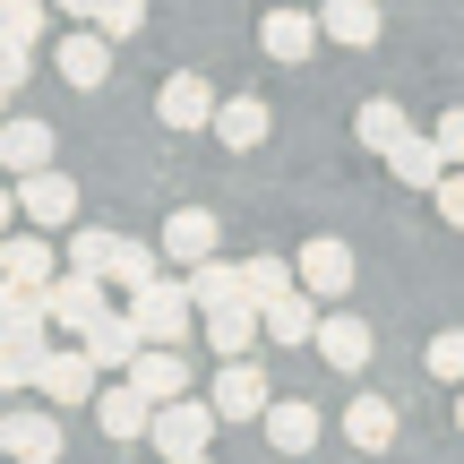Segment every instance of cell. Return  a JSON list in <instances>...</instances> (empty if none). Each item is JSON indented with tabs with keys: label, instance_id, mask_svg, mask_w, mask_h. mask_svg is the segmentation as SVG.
Masks as SVG:
<instances>
[{
	"label": "cell",
	"instance_id": "29",
	"mask_svg": "<svg viewBox=\"0 0 464 464\" xmlns=\"http://www.w3.org/2000/svg\"><path fill=\"white\" fill-rule=\"evenodd\" d=\"M52 17H61L52 0H0V34H9V44H44Z\"/></svg>",
	"mask_w": 464,
	"mask_h": 464
},
{
	"label": "cell",
	"instance_id": "32",
	"mask_svg": "<svg viewBox=\"0 0 464 464\" xmlns=\"http://www.w3.org/2000/svg\"><path fill=\"white\" fill-rule=\"evenodd\" d=\"M421 362H430V379H456V387H464V327H439Z\"/></svg>",
	"mask_w": 464,
	"mask_h": 464
},
{
	"label": "cell",
	"instance_id": "23",
	"mask_svg": "<svg viewBox=\"0 0 464 464\" xmlns=\"http://www.w3.org/2000/svg\"><path fill=\"white\" fill-rule=\"evenodd\" d=\"M216 232H224V216H207V207H181V216L164 224V258H181V266L216 258Z\"/></svg>",
	"mask_w": 464,
	"mask_h": 464
},
{
	"label": "cell",
	"instance_id": "1",
	"mask_svg": "<svg viewBox=\"0 0 464 464\" xmlns=\"http://www.w3.org/2000/svg\"><path fill=\"white\" fill-rule=\"evenodd\" d=\"M216 396H172V404H155V456H172V464H189V456H207V439H216Z\"/></svg>",
	"mask_w": 464,
	"mask_h": 464
},
{
	"label": "cell",
	"instance_id": "35",
	"mask_svg": "<svg viewBox=\"0 0 464 464\" xmlns=\"http://www.w3.org/2000/svg\"><path fill=\"white\" fill-rule=\"evenodd\" d=\"M430 198H439V216H448V224L464 232V164H448V181H439Z\"/></svg>",
	"mask_w": 464,
	"mask_h": 464
},
{
	"label": "cell",
	"instance_id": "33",
	"mask_svg": "<svg viewBox=\"0 0 464 464\" xmlns=\"http://www.w3.org/2000/svg\"><path fill=\"white\" fill-rule=\"evenodd\" d=\"M95 26L112 34V44H130V34L147 26V0H95Z\"/></svg>",
	"mask_w": 464,
	"mask_h": 464
},
{
	"label": "cell",
	"instance_id": "38",
	"mask_svg": "<svg viewBox=\"0 0 464 464\" xmlns=\"http://www.w3.org/2000/svg\"><path fill=\"white\" fill-rule=\"evenodd\" d=\"M456 430H464V396H456Z\"/></svg>",
	"mask_w": 464,
	"mask_h": 464
},
{
	"label": "cell",
	"instance_id": "2",
	"mask_svg": "<svg viewBox=\"0 0 464 464\" xmlns=\"http://www.w3.org/2000/svg\"><path fill=\"white\" fill-rule=\"evenodd\" d=\"M130 310H138V327H147V344H181L189 318H198V293H189V276L181 284L155 276V284H138V293H130Z\"/></svg>",
	"mask_w": 464,
	"mask_h": 464
},
{
	"label": "cell",
	"instance_id": "5",
	"mask_svg": "<svg viewBox=\"0 0 464 464\" xmlns=\"http://www.w3.org/2000/svg\"><path fill=\"white\" fill-rule=\"evenodd\" d=\"M52 61H61V78L78 86V95H95V86L112 78V34H103L95 17H78V26H61V44H52Z\"/></svg>",
	"mask_w": 464,
	"mask_h": 464
},
{
	"label": "cell",
	"instance_id": "27",
	"mask_svg": "<svg viewBox=\"0 0 464 464\" xmlns=\"http://www.w3.org/2000/svg\"><path fill=\"white\" fill-rule=\"evenodd\" d=\"M0 164L9 172H44L52 164V130L44 121H9V130H0Z\"/></svg>",
	"mask_w": 464,
	"mask_h": 464
},
{
	"label": "cell",
	"instance_id": "24",
	"mask_svg": "<svg viewBox=\"0 0 464 464\" xmlns=\"http://www.w3.org/2000/svg\"><path fill=\"white\" fill-rule=\"evenodd\" d=\"M387 172H396L404 189H439L448 181V147H439V138H404V147H387Z\"/></svg>",
	"mask_w": 464,
	"mask_h": 464
},
{
	"label": "cell",
	"instance_id": "4",
	"mask_svg": "<svg viewBox=\"0 0 464 464\" xmlns=\"http://www.w3.org/2000/svg\"><path fill=\"white\" fill-rule=\"evenodd\" d=\"M95 379H103V362L78 344V335H69V344H52V353H44V379H34V387H44V404L78 413V404H95Z\"/></svg>",
	"mask_w": 464,
	"mask_h": 464
},
{
	"label": "cell",
	"instance_id": "10",
	"mask_svg": "<svg viewBox=\"0 0 464 464\" xmlns=\"http://www.w3.org/2000/svg\"><path fill=\"white\" fill-rule=\"evenodd\" d=\"M0 276H9L0 293H52V284H61V276H52V241H44V224L0 241Z\"/></svg>",
	"mask_w": 464,
	"mask_h": 464
},
{
	"label": "cell",
	"instance_id": "31",
	"mask_svg": "<svg viewBox=\"0 0 464 464\" xmlns=\"http://www.w3.org/2000/svg\"><path fill=\"white\" fill-rule=\"evenodd\" d=\"M155 276H164V249L121 241V258H112V284H121V293H138V284H155Z\"/></svg>",
	"mask_w": 464,
	"mask_h": 464
},
{
	"label": "cell",
	"instance_id": "22",
	"mask_svg": "<svg viewBox=\"0 0 464 464\" xmlns=\"http://www.w3.org/2000/svg\"><path fill=\"white\" fill-rule=\"evenodd\" d=\"M266 130H276V112H266L258 95H232L224 112H216V147H232V155H249V147H266Z\"/></svg>",
	"mask_w": 464,
	"mask_h": 464
},
{
	"label": "cell",
	"instance_id": "13",
	"mask_svg": "<svg viewBox=\"0 0 464 464\" xmlns=\"http://www.w3.org/2000/svg\"><path fill=\"white\" fill-rule=\"evenodd\" d=\"M207 396H216V413H224V421H266V404H276V396H266V379L249 370V353L216 370V387H207Z\"/></svg>",
	"mask_w": 464,
	"mask_h": 464
},
{
	"label": "cell",
	"instance_id": "36",
	"mask_svg": "<svg viewBox=\"0 0 464 464\" xmlns=\"http://www.w3.org/2000/svg\"><path fill=\"white\" fill-rule=\"evenodd\" d=\"M430 138L448 147V164H464V103H456V112H439V130H430Z\"/></svg>",
	"mask_w": 464,
	"mask_h": 464
},
{
	"label": "cell",
	"instance_id": "8",
	"mask_svg": "<svg viewBox=\"0 0 464 464\" xmlns=\"http://www.w3.org/2000/svg\"><path fill=\"white\" fill-rule=\"evenodd\" d=\"M17 216L26 224H44V232H61L69 216H78V181H69V172H17Z\"/></svg>",
	"mask_w": 464,
	"mask_h": 464
},
{
	"label": "cell",
	"instance_id": "19",
	"mask_svg": "<svg viewBox=\"0 0 464 464\" xmlns=\"http://www.w3.org/2000/svg\"><path fill=\"white\" fill-rule=\"evenodd\" d=\"M344 439L362 456H387V448H396V404H387V396H353L344 404Z\"/></svg>",
	"mask_w": 464,
	"mask_h": 464
},
{
	"label": "cell",
	"instance_id": "18",
	"mask_svg": "<svg viewBox=\"0 0 464 464\" xmlns=\"http://www.w3.org/2000/svg\"><path fill=\"white\" fill-rule=\"evenodd\" d=\"M327 44H344V52H370L387 34V17H379V0H327Z\"/></svg>",
	"mask_w": 464,
	"mask_h": 464
},
{
	"label": "cell",
	"instance_id": "14",
	"mask_svg": "<svg viewBox=\"0 0 464 464\" xmlns=\"http://www.w3.org/2000/svg\"><path fill=\"white\" fill-rule=\"evenodd\" d=\"M318 362L327 370H370V318H353V310H327L318 318Z\"/></svg>",
	"mask_w": 464,
	"mask_h": 464
},
{
	"label": "cell",
	"instance_id": "25",
	"mask_svg": "<svg viewBox=\"0 0 464 464\" xmlns=\"http://www.w3.org/2000/svg\"><path fill=\"white\" fill-rule=\"evenodd\" d=\"M353 138L387 155V147H404V138H413V121H404V103H396V95H370V103H362V121H353Z\"/></svg>",
	"mask_w": 464,
	"mask_h": 464
},
{
	"label": "cell",
	"instance_id": "17",
	"mask_svg": "<svg viewBox=\"0 0 464 464\" xmlns=\"http://www.w3.org/2000/svg\"><path fill=\"white\" fill-rule=\"evenodd\" d=\"M78 344H86V353H95V362H103V370H130V362H138V353H147V327H138V310H112V318H103V327H86V335H78Z\"/></svg>",
	"mask_w": 464,
	"mask_h": 464
},
{
	"label": "cell",
	"instance_id": "16",
	"mask_svg": "<svg viewBox=\"0 0 464 464\" xmlns=\"http://www.w3.org/2000/svg\"><path fill=\"white\" fill-rule=\"evenodd\" d=\"M318 430H327V413H318V404H301V396L266 404V448H276V456H310Z\"/></svg>",
	"mask_w": 464,
	"mask_h": 464
},
{
	"label": "cell",
	"instance_id": "28",
	"mask_svg": "<svg viewBox=\"0 0 464 464\" xmlns=\"http://www.w3.org/2000/svg\"><path fill=\"white\" fill-rule=\"evenodd\" d=\"M112 258H121V232H103V224L69 232V266H78V276H112Z\"/></svg>",
	"mask_w": 464,
	"mask_h": 464
},
{
	"label": "cell",
	"instance_id": "12",
	"mask_svg": "<svg viewBox=\"0 0 464 464\" xmlns=\"http://www.w3.org/2000/svg\"><path fill=\"white\" fill-rule=\"evenodd\" d=\"M249 344H266V301H216V310H207V353L241 362Z\"/></svg>",
	"mask_w": 464,
	"mask_h": 464
},
{
	"label": "cell",
	"instance_id": "7",
	"mask_svg": "<svg viewBox=\"0 0 464 464\" xmlns=\"http://www.w3.org/2000/svg\"><path fill=\"white\" fill-rule=\"evenodd\" d=\"M216 112H224V95L198 78V69H172L164 95H155V121H164V130H216Z\"/></svg>",
	"mask_w": 464,
	"mask_h": 464
},
{
	"label": "cell",
	"instance_id": "37",
	"mask_svg": "<svg viewBox=\"0 0 464 464\" xmlns=\"http://www.w3.org/2000/svg\"><path fill=\"white\" fill-rule=\"evenodd\" d=\"M61 9V26H78V17H95V0H52Z\"/></svg>",
	"mask_w": 464,
	"mask_h": 464
},
{
	"label": "cell",
	"instance_id": "26",
	"mask_svg": "<svg viewBox=\"0 0 464 464\" xmlns=\"http://www.w3.org/2000/svg\"><path fill=\"white\" fill-rule=\"evenodd\" d=\"M189 293H198V310H216V301H249V266L198 258V266H189Z\"/></svg>",
	"mask_w": 464,
	"mask_h": 464
},
{
	"label": "cell",
	"instance_id": "9",
	"mask_svg": "<svg viewBox=\"0 0 464 464\" xmlns=\"http://www.w3.org/2000/svg\"><path fill=\"white\" fill-rule=\"evenodd\" d=\"M0 448L17 464H61V421H52L44 404H9V413H0Z\"/></svg>",
	"mask_w": 464,
	"mask_h": 464
},
{
	"label": "cell",
	"instance_id": "6",
	"mask_svg": "<svg viewBox=\"0 0 464 464\" xmlns=\"http://www.w3.org/2000/svg\"><path fill=\"white\" fill-rule=\"evenodd\" d=\"M86 413H95L103 439H147V430H155V396L130 379V370H121L112 387H95V404H86Z\"/></svg>",
	"mask_w": 464,
	"mask_h": 464
},
{
	"label": "cell",
	"instance_id": "20",
	"mask_svg": "<svg viewBox=\"0 0 464 464\" xmlns=\"http://www.w3.org/2000/svg\"><path fill=\"white\" fill-rule=\"evenodd\" d=\"M301 284H310L318 301H344L353 293V249L344 241H310L301 249Z\"/></svg>",
	"mask_w": 464,
	"mask_h": 464
},
{
	"label": "cell",
	"instance_id": "21",
	"mask_svg": "<svg viewBox=\"0 0 464 464\" xmlns=\"http://www.w3.org/2000/svg\"><path fill=\"white\" fill-rule=\"evenodd\" d=\"M130 379L147 387L155 404H172V396H189V362H181V344H147V353H138V362H130Z\"/></svg>",
	"mask_w": 464,
	"mask_h": 464
},
{
	"label": "cell",
	"instance_id": "3",
	"mask_svg": "<svg viewBox=\"0 0 464 464\" xmlns=\"http://www.w3.org/2000/svg\"><path fill=\"white\" fill-rule=\"evenodd\" d=\"M112 293H121L112 276H78V266H69V276L44 293V301H52V327H61V335H86V327H103V318H112Z\"/></svg>",
	"mask_w": 464,
	"mask_h": 464
},
{
	"label": "cell",
	"instance_id": "15",
	"mask_svg": "<svg viewBox=\"0 0 464 464\" xmlns=\"http://www.w3.org/2000/svg\"><path fill=\"white\" fill-rule=\"evenodd\" d=\"M318 318H327V310H318V293H310V284H293V293L266 301V344H318Z\"/></svg>",
	"mask_w": 464,
	"mask_h": 464
},
{
	"label": "cell",
	"instance_id": "11",
	"mask_svg": "<svg viewBox=\"0 0 464 464\" xmlns=\"http://www.w3.org/2000/svg\"><path fill=\"white\" fill-rule=\"evenodd\" d=\"M258 44H266V61H310L318 44H327V17H310V9H266L258 17Z\"/></svg>",
	"mask_w": 464,
	"mask_h": 464
},
{
	"label": "cell",
	"instance_id": "34",
	"mask_svg": "<svg viewBox=\"0 0 464 464\" xmlns=\"http://www.w3.org/2000/svg\"><path fill=\"white\" fill-rule=\"evenodd\" d=\"M26 78H34V44H9L0 34V95H17Z\"/></svg>",
	"mask_w": 464,
	"mask_h": 464
},
{
	"label": "cell",
	"instance_id": "30",
	"mask_svg": "<svg viewBox=\"0 0 464 464\" xmlns=\"http://www.w3.org/2000/svg\"><path fill=\"white\" fill-rule=\"evenodd\" d=\"M241 266H249V301H276V293L301 284V258H276V249H258V258H241Z\"/></svg>",
	"mask_w": 464,
	"mask_h": 464
}]
</instances>
